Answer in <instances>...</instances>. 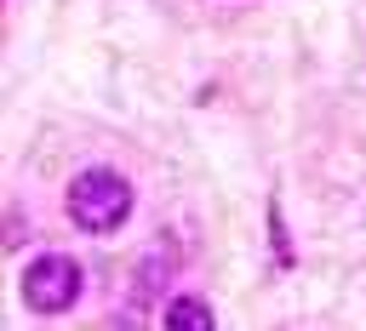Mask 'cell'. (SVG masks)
Masks as SVG:
<instances>
[{
	"label": "cell",
	"mask_w": 366,
	"mask_h": 331,
	"mask_svg": "<svg viewBox=\"0 0 366 331\" xmlns=\"http://www.w3.org/2000/svg\"><path fill=\"white\" fill-rule=\"evenodd\" d=\"M160 320H166V331H212V308L200 297H172Z\"/></svg>",
	"instance_id": "3957f363"
},
{
	"label": "cell",
	"mask_w": 366,
	"mask_h": 331,
	"mask_svg": "<svg viewBox=\"0 0 366 331\" xmlns=\"http://www.w3.org/2000/svg\"><path fill=\"white\" fill-rule=\"evenodd\" d=\"M132 211V183L114 177V171H80L69 183V223L86 228V234H109L120 228Z\"/></svg>",
	"instance_id": "6da1fadb"
},
{
	"label": "cell",
	"mask_w": 366,
	"mask_h": 331,
	"mask_svg": "<svg viewBox=\"0 0 366 331\" xmlns=\"http://www.w3.org/2000/svg\"><path fill=\"white\" fill-rule=\"evenodd\" d=\"M74 297H80V263L74 257H34L29 263V274H23V302L34 308V314H63V308H74Z\"/></svg>",
	"instance_id": "7a4b0ae2"
}]
</instances>
